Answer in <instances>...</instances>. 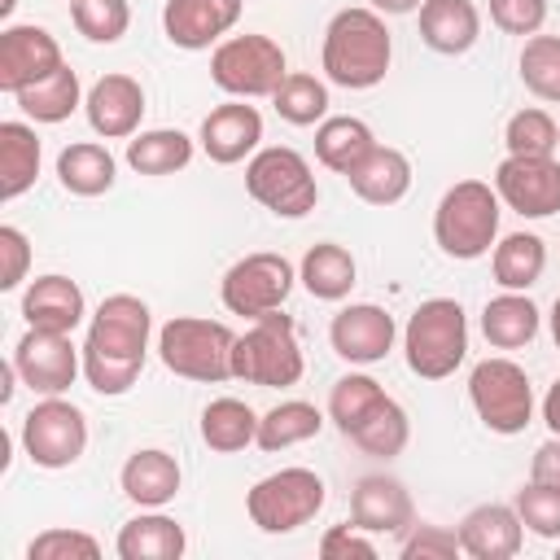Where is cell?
<instances>
[{"label": "cell", "instance_id": "cell-19", "mask_svg": "<svg viewBox=\"0 0 560 560\" xmlns=\"http://www.w3.org/2000/svg\"><path fill=\"white\" fill-rule=\"evenodd\" d=\"M350 521L368 534H407L416 525V508L398 477L372 472V477H359L350 494Z\"/></svg>", "mask_w": 560, "mask_h": 560}, {"label": "cell", "instance_id": "cell-10", "mask_svg": "<svg viewBox=\"0 0 560 560\" xmlns=\"http://www.w3.org/2000/svg\"><path fill=\"white\" fill-rule=\"evenodd\" d=\"M324 508V477L315 468H280L245 494V512L262 534H293Z\"/></svg>", "mask_w": 560, "mask_h": 560}, {"label": "cell", "instance_id": "cell-13", "mask_svg": "<svg viewBox=\"0 0 560 560\" xmlns=\"http://www.w3.org/2000/svg\"><path fill=\"white\" fill-rule=\"evenodd\" d=\"M13 368L31 394L52 398V394H66L83 372V346H74L70 332L26 328L22 341L13 346Z\"/></svg>", "mask_w": 560, "mask_h": 560}, {"label": "cell", "instance_id": "cell-49", "mask_svg": "<svg viewBox=\"0 0 560 560\" xmlns=\"http://www.w3.org/2000/svg\"><path fill=\"white\" fill-rule=\"evenodd\" d=\"M529 481H538V486H556V490H560V433H551V438L534 451Z\"/></svg>", "mask_w": 560, "mask_h": 560}, {"label": "cell", "instance_id": "cell-32", "mask_svg": "<svg viewBox=\"0 0 560 560\" xmlns=\"http://www.w3.org/2000/svg\"><path fill=\"white\" fill-rule=\"evenodd\" d=\"M490 271H494V284L499 289H516V293L534 289L542 280V271H547V245H542V236H534V232L503 236L494 245V254H490Z\"/></svg>", "mask_w": 560, "mask_h": 560}, {"label": "cell", "instance_id": "cell-26", "mask_svg": "<svg viewBox=\"0 0 560 560\" xmlns=\"http://www.w3.org/2000/svg\"><path fill=\"white\" fill-rule=\"evenodd\" d=\"M346 179H350V188H354L359 201H368V206H394L411 188V162H407L402 149L376 144Z\"/></svg>", "mask_w": 560, "mask_h": 560}, {"label": "cell", "instance_id": "cell-45", "mask_svg": "<svg viewBox=\"0 0 560 560\" xmlns=\"http://www.w3.org/2000/svg\"><path fill=\"white\" fill-rule=\"evenodd\" d=\"M459 551V534L446 525H411L402 538V560H455Z\"/></svg>", "mask_w": 560, "mask_h": 560}, {"label": "cell", "instance_id": "cell-28", "mask_svg": "<svg viewBox=\"0 0 560 560\" xmlns=\"http://www.w3.org/2000/svg\"><path fill=\"white\" fill-rule=\"evenodd\" d=\"M114 175H118V162L96 140H74V144H66L57 153V179L74 197H101V192H109L114 188Z\"/></svg>", "mask_w": 560, "mask_h": 560}, {"label": "cell", "instance_id": "cell-48", "mask_svg": "<svg viewBox=\"0 0 560 560\" xmlns=\"http://www.w3.org/2000/svg\"><path fill=\"white\" fill-rule=\"evenodd\" d=\"M319 556H324V560H350V556L372 560V556H376V542H372V534L359 529V525H332V529L319 538Z\"/></svg>", "mask_w": 560, "mask_h": 560}, {"label": "cell", "instance_id": "cell-15", "mask_svg": "<svg viewBox=\"0 0 560 560\" xmlns=\"http://www.w3.org/2000/svg\"><path fill=\"white\" fill-rule=\"evenodd\" d=\"M61 44L35 26V22H22V26H4L0 31V92L18 96L22 88H31L35 79L61 70Z\"/></svg>", "mask_w": 560, "mask_h": 560}, {"label": "cell", "instance_id": "cell-17", "mask_svg": "<svg viewBox=\"0 0 560 560\" xmlns=\"http://www.w3.org/2000/svg\"><path fill=\"white\" fill-rule=\"evenodd\" d=\"M245 0H166L162 4V31L175 48L201 52L210 44H223V35L241 22Z\"/></svg>", "mask_w": 560, "mask_h": 560}, {"label": "cell", "instance_id": "cell-5", "mask_svg": "<svg viewBox=\"0 0 560 560\" xmlns=\"http://www.w3.org/2000/svg\"><path fill=\"white\" fill-rule=\"evenodd\" d=\"M302 372H306V359H302V341L289 315L267 311L236 337V350H232L236 381L262 385V389H289L302 381Z\"/></svg>", "mask_w": 560, "mask_h": 560}, {"label": "cell", "instance_id": "cell-51", "mask_svg": "<svg viewBox=\"0 0 560 560\" xmlns=\"http://www.w3.org/2000/svg\"><path fill=\"white\" fill-rule=\"evenodd\" d=\"M368 4H372L376 13H394V18H398V13H420L424 0H368Z\"/></svg>", "mask_w": 560, "mask_h": 560}, {"label": "cell", "instance_id": "cell-46", "mask_svg": "<svg viewBox=\"0 0 560 560\" xmlns=\"http://www.w3.org/2000/svg\"><path fill=\"white\" fill-rule=\"evenodd\" d=\"M490 22L503 35H538L547 22V0H490Z\"/></svg>", "mask_w": 560, "mask_h": 560}, {"label": "cell", "instance_id": "cell-55", "mask_svg": "<svg viewBox=\"0 0 560 560\" xmlns=\"http://www.w3.org/2000/svg\"><path fill=\"white\" fill-rule=\"evenodd\" d=\"M70 4H74V0H70Z\"/></svg>", "mask_w": 560, "mask_h": 560}, {"label": "cell", "instance_id": "cell-37", "mask_svg": "<svg viewBox=\"0 0 560 560\" xmlns=\"http://www.w3.org/2000/svg\"><path fill=\"white\" fill-rule=\"evenodd\" d=\"M324 429V416L315 402H302V398H289V402H276L271 411L258 416V446L262 451H289L298 442H311L315 433Z\"/></svg>", "mask_w": 560, "mask_h": 560}, {"label": "cell", "instance_id": "cell-4", "mask_svg": "<svg viewBox=\"0 0 560 560\" xmlns=\"http://www.w3.org/2000/svg\"><path fill=\"white\" fill-rule=\"evenodd\" d=\"M407 368L420 381H446L468 354V315L455 298H429L402 328Z\"/></svg>", "mask_w": 560, "mask_h": 560}, {"label": "cell", "instance_id": "cell-35", "mask_svg": "<svg viewBox=\"0 0 560 560\" xmlns=\"http://www.w3.org/2000/svg\"><path fill=\"white\" fill-rule=\"evenodd\" d=\"M258 438V411L241 398H214L206 402L201 411V442L219 455H232V451H245L249 442Z\"/></svg>", "mask_w": 560, "mask_h": 560}, {"label": "cell", "instance_id": "cell-24", "mask_svg": "<svg viewBox=\"0 0 560 560\" xmlns=\"http://www.w3.org/2000/svg\"><path fill=\"white\" fill-rule=\"evenodd\" d=\"M420 39L442 52L459 57L481 39V13L472 0H424L420 4Z\"/></svg>", "mask_w": 560, "mask_h": 560}, {"label": "cell", "instance_id": "cell-44", "mask_svg": "<svg viewBox=\"0 0 560 560\" xmlns=\"http://www.w3.org/2000/svg\"><path fill=\"white\" fill-rule=\"evenodd\" d=\"M101 542L83 529H44L31 538L26 560H96Z\"/></svg>", "mask_w": 560, "mask_h": 560}, {"label": "cell", "instance_id": "cell-30", "mask_svg": "<svg viewBox=\"0 0 560 560\" xmlns=\"http://www.w3.org/2000/svg\"><path fill=\"white\" fill-rule=\"evenodd\" d=\"M481 332L494 350H521L538 337V306L516 293V289H503L499 298L486 302L481 311Z\"/></svg>", "mask_w": 560, "mask_h": 560}, {"label": "cell", "instance_id": "cell-27", "mask_svg": "<svg viewBox=\"0 0 560 560\" xmlns=\"http://www.w3.org/2000/svg\"><path fill=\"white\" fill-rule=\"evenodd\" d=\"M372 149H376V136H372V127L363 118L328 114L315 127V158H319V166H328L337 175H350Z\"/></svg>", "mask_w": 560, "mask_h": 560}, {"label": "cell", "instance_id": "cell-41", "mask_svg": "<svg viewBox=\"0 0 560 560\" xmlns=\"http://www.w3.org/2000/svg\"><path fill=\"white\" fill-rule=\"evenodd\" d=\"M503 144L508 153H529V158H551L556 144H560V127L547 109H516L508 118V131H503Z\"/></svg>", "mask_w": 560, "mask_h": 560}, {"label": "cell", "instance_id": "cell-29", "mask_svg": "<svg viewBox=\"0 0 560 560\" xmlns=\"http://www.w3.org/2000/svg\"><path fill=\"white\" fill-rule=\"evenodd\" d=\"M354 276H359L354 254H350L346 245H337V241L311 245V249L302 254V267H298V280H302L306 293L319 298V302H341V298H350Z\"/></svg>", "mask_w": 560, "mask_h": 560}, {"label": "cell", "instance_id": "cell-43", "mask_svg": "<svg viewBox=\"0 0 560 560\" xmlns=\"http://www.w3.org/2000/svg\"><path fill=\"white\" fill-rule=\"evenodd\" d=\"M512 508H516V516H521V525H525L529 534H538V538H556V542H560V490H556V486H538V481H529V486L516 490Z\"/></svg>", "mask_w": 560, "mask_h": 560}, {"label": "cell", "instance_id": "cell-6", "mask_svg": "<svg viewBox=\"0 0 560 560\" xmlns=\"http://www.w3.org/2000/svg\"><path fill=\"white\" fill-rule=\"evenodd\" d=\"M232 350L236 332L223 319H201V315H175L158 328V354L166 372L201 385H219L232 376Z\"/></svg>", "mask_w": 560, "mask_h": 560}, {"label": "cell", "instance_id": "cell-54", "mask_svg": "<svg viewBox=\"0 0 560 560\" xmlns=\"http://www.w3.org/2000/svg\"><path fill=\"white\" fill-rule=\"evenodd\" d=\"M556 556H560V547H556Z\"/></svg>", "mask_w": 560, "mask_h": 560}, {"label": "cell", "instance_id": "cell-47", "mask_svg": "<svg viewBox=\"0 0 560 560\" xmlns=\"http://www.w3.org/2000/svg\"><path fill=\"white\" fill-rule=\"evenodd\" d=\"M26 267H31V241L22 228L4 223L0 228V289H18L26 280Z\"/></svg>", "mask_w": 560, "mask_h": 560}, {"label": "cell", "instance_id": "cell-25", "mask_svg": "<svg viewBox=\"0 0 560 560\" xmlns=\"http://www.w3.org/2000/svg\"><path fill=\"white\" fill-rule=\"evenodd\" d=\"M184 547H188L184 525L175 516H162L158 508H144L140 516H131L114 538V551L122 560H179Z\"/></svg>", "mask_w": 560, "mask_h": 560}, {"label": "cell", "instance_id": "cell-18", "mask_svg": "<svg viewBox=\"0 0 560 560\" xmlns=\"http://www.w3.org/2000/svg\"><path fill=\"white\" fill-rule=\"evenodd\" d=\"M88 122L101 140H131L144 118V88L131 74H101L83 96Z\"/></svg>", "mask_w": 560, "mask_h": 560}, {"label": "cell", "instance_id": "cell-7", "mask_svg": "<svg viewBox=\"0 0 560 560\" xmlns=\"http://www.w3.org/2000/svg\"><path fill=\"white\" fill-rule=\"evenodd\" d=\"M245 192L280 219H302L319 201L311 162L289 144H267L245 162Z\"/></svg>", "mask_w": 560, "mask_h": 560}, {"label": "cell", "instance_id": "cell-36", "mask_svg": "<svg viewBox=\"0 0 560 560\" xmlns=\"http://www.w3.org/2000/svg\"><path fill=\"white\" fill-rule=\"evenodd\" d=\"M363 455H376V459H394L407 451V438H411V420L407 411L385 394L350 433H346Z\"/></svg>", "mask_w": 560, "mask_h": 560}, {"label": "cell", "instance_id": "cell-12", "mask_svg": "<svg viewBox=\"0 0 560 560\" xmlns=\"http://www.w3.org/2000/svg\"><path fill=\"white\" fill-rule=\"evenodd\" d=\"M298 271L284 254H245L241 262H232L223 271V284H219V298L232 315H245V319H258L267 311H280L289 289H293Z\"/></svg>", "mask_w": 560, "mask_h": 560}, {"label": "cell", "instance_id": "cell-33", "mask_svg": "<svg viewBox=\"0 0 560 560\" xmlns=\"http://www.w3.org/2000/svg\"><path fill=\"white\" fill-rule=\"evenodd\" d=\"M188 162H192V136H184L179 127L136 131L127 140V166L136 175H175Z\"/></svg>", "mask_w": 560, "mask_h": 560}, {"label": "cell", "instance_id": "cell-22", "mask_svg": "<svg viewBox=\"0 0 560 560\" xmlns=\"http://www.w3.org/2000/svg\"><path fill=\"white\" fill-rule=\"evenodd\" d=\"M88 315V302H83V289L70 280V276H35L22 293V319L26 328H44V332H74Z\"/></svg>", "mask_w": 560, "mask_h": 560}, {"label": "cell", "instance_id": "cell-16", "mask_svg": "<svg viewBox=\"0 0 560 560\" xmlns=\"http://www.w3.org/2000/svg\"><path fill=\"white\" fill-rule=\"evenodd\" d=\"M394 315L372 302H350L328 324V341L346 363H381L394 350Z\"/></svg>", "mask_w": 560, "mask_h": 560}, {"label": "cell", "instance_id": "cell-8", "mask_svg": "<svg viewBox=\"0 0 560 560\" xmlns=\"http://www.w3.org/2000/svg\"><path fill=\"white\" fill-rule=\"evenodd\" d=\"M289 74L284 48L271 35H228L223 44H214L210 52V79L219 92L236 96V101H254V96H271Z\"/></svg>", "mask_w": 560, "mask_h": 560}, {"label": "cell", "instance_id": "cell-39", "mask_svg": "<svg viewBox=\"0 0 560 560\" xmlns=\"http://www.w3.org/2000/svg\"><path fill=\"white\" fill-rule=\"evenodd\" d=\"M516 66H521V83L538 101H560V35H529Z\"/></svg>", "mask_w": 560, "mask_h": 560}, {"label": "cell", "instance_id": "cell-42", "mask_svg": "<svg viewBox=\"0 0 560 560\" xmlns=\"http://www.w3.org/2000/svg\"><path fill=\"white\" fill-rule=\"evenodd\" d=\"M70 18H74L79 35L92 39V44H118L127 35V26H131L127 0H74Z\"/></svg>", "mask_w": 560, "mask_h": 560}, {"label": "cell", "instance_id": "cell-9", "mask_svg": "<svg viewBox=\"0 0 560 560\" xmlns=\"http://www.w3.org/2000/svg\"><path fill=\"white\" fill-rule=\"evenodd\" d=\"M468 398H472V411L477 420L490 429V433H525V424L534 420V389H529V376L521 363L494 354V359H481L472 372H468Z\"/></svg>", "mask_w": 560, "mask_h": 560}, {"label": "cell", "instance_id": "cell-21", "mask_svg": "<svg viewBox=\"0 0 560 560\" xmlns=\"http://www.w3.org/2000/svg\"><path fill=\"white\" fill-rule=\"evenodd\" d=\"M459 547L472 560H512L525 542V525L512 503H477L459 521Z\"/></svg>", "mask_w": 560, "mask_h": 560}, {"label": "cell", "instance_id": "cell-20", "mask_svg": "<svg viewBox=\"0 0 560 560\" xmlns=\"http://www.w3.org/2000/svg\"><path fill=\"white\" fill-rule=\"evenodd\" d=\"M201 153L219 166H232V162H245L258 140H262V114L245 101H228V105H214L201 122Z\"/></svg>", "mask_w": 560, "mask_h": 560}, {"label": "cell", "instance_id": "cell-31", "mask_svg": "<svg viewBox=\"0 0 560 560\" xmlns=\"http://www.w3.org/2000/svg\"><path fill=\"white\" fill-rule=\"evenodd\" d=\"M39 175V136L31 122H0V201L22 197Z\"/></svg>", "mask_w": 560, "mask_h": 560}, {"label": "cell", "instance_id": "cell-40", "mask_svg": "<svg viewBox=\"0 0 560 560\" xmlns=\"http://www.w3.org/2000/svg\"><path fill=\"white\" fill-rule=\"evenodd\" d=\"M381 398H385L381 381H372V376H363V372H346V376L332 385V394H328V420H332L341 433H350Z\"/></svg>", "mask_w": 560, "mask_h": 560}, {"label": "cell", "instance_id": "cell-3", "mask_svg": "<svg viewBox=\"0 0 560 560\" xmlns=\"http://www.w3.org/2000/svg\"><path fill=\"white\" fill-rule=\"evenodd\" d=\"M499 192L481 179H459L442 192L438 210H433V241L446 258L472 262L481 254H490L494 236H499Z\"/></svg>", "mask_w": 560, "mask_h": 560}, {"label": "cell", "instance_id": "cell-14", "mask_svg": "<svg viewBox=\"0 0 560 560\" xmlns=\"http://www.w3.org/2000/svg\"><path fill=\"white\" fill-rule=\"evenodd\" d=\"M494 192L521 219H547V214L560 210V162L556 158L508 153L494 166Z\"/></svg>", "mask_w": 560, "mask_h": 560}, {"label": "cell", "instance_id": "cell-50", "mask_svg": "<svg viewBox=\"0 0 560 560\" xmlns=\"http://www.w3.org/2000/svg\"><path fill=\"white\" fill-rule=\"evenodd\" d=\"M542 420H547V429L551 433H560V381L547 389V398H542Z\"/></svg>", "mask_w": 560, "mask_h": 560}, {"label": "cell", "instance_id": "cell-11", "mask_svg": "<svg viewBox=\"0 0 560 560\" xmlns=\"http://www.w3.org/2000/svg\"><path fill=\"white\" fill-rule=\"evenodd\" d=\"M22 451L31 455L35 468H48V472L70 468L88 451V416L61 394L39 398L22 416Z\"/></svg>", "mask_w": 560, "mask_h": 560}, {"label": "cell", "instance_id": "cell-34", "mask_svg": "<svg viewBox=\"0 0 560 560\" xmlns=\"http://www.w3.org/2000/svg\"><path fill=\"white\" fill-rule=\"evenodd\" d=\"M13 101L31 122H66L83 105V88H79V74L70 66H61V70L35 79L31 88H22Z\"/></svg>", "mask_w": 560, "mask_h": 560}, {"label": "cell", "instance_id": "cell-52", "mask_svg": "<svg viewBox=\"0 0 560 560\" xmlns=\"http://www.w3.org/2000/svg\"><path fill=\"white\" fill-rule=\"evenodd\" d=\"M551 341H556V350H560V298L551 302Z\"/></svg>", "mask_w": 560, "mask_h": 560}, {"label": "cell", "instance_id": "cell-23", "mask_svg": "<svg viewBox=\"0 0 560 560\" xmlns=\"http://www.w3.org/2000/svg\"><path fill=\"white\" fill-rule=\"evenodd\" d=\"M179 481H184V472H179L175 455H166L158 446L127 455V464L118 472V486L136 508H166L179 494Z\"/></svg>", "mask_w": 560, "mask_h": 560}, {"label": "cell", "instance_id": "cell-1", "mask_svg": "<svg viewBox=\"0 0 560 560\" xmlns=\"http://www.w3.org/2000/svg\"><path fill=\"white\" fill-rule=\"evenodd\" d=\"M149 332H153V315L136 293H109L92 319H88V337H83V376L96 394L118 398L136 385L144 359H149Z\"/></svg>", "mask_w": 560, "mask_h": 560}, {"label": "cell", "instance_id": "cell-38", "mask_svg": "<svg viewBox=\"0 0 560 560\" xmlns=\"http://www.w3.org/2000/svg\"><path fill=\"white\" fill-rule=\"evenodd\" d=\"M271 105L293 127H319L328 118V83L302 70H289L284 83L271 92Z\"/></svg>", "mask_w": 560, "mask_h": 560}, {"label": "cell", "instance_id": "cell-2", "mask_svg": "<svg viewBox=\"0 0 560 560\" xmlns=\"http://www.w3.org/2000/svg\"><path fill=\"white\" fill-rule=\"evenodd\" d=\"M389 57H394V39H389L385 18L372 4L332 13V22L324 31V52H319L328 83L368 92L389 74Z\"/></svg>", "mask_w": 560, "mask_h": 560}, {"label": "cell", "instance_id": "cell-53", "mask_svg": "<svg viewBox=\"0 0 560 560\" xmlns=\"http://www.w3.org/2000/svg\"><path fill=\"white\" fill-rule=\"evenodd\" d=\"M13 4H18V0H0V13H13Z\"/></svg>", "mask_w": 560, "mask_h": 560}]
</instances>
